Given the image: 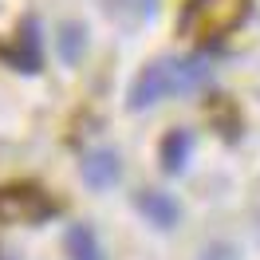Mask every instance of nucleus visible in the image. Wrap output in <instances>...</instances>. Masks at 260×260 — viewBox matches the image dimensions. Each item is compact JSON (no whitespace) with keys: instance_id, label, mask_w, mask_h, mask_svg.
<instances>
[{"instance_id":"20e7f679","label":"nucleus","mask_w":260,"mask_h":260,"mask_svg":"<svg viewBox=\"0 0 260 260\" xmlns=\"http://www.w3.org/2000/svg\"><path fill=\"white\" fill-rule=\"evenodd\" d=\"M138 209L146 213L158 229H174V225H178V217H181L178 201H174L170 193H154V189H142V193H138Z\"/></svg>"},{"instance_id":"7ed1b4c3","label":"nucleus","mask_w":260,"mask_h":260,"mask_svg":"<svg viewBox=\"0 0 260 260\" xmlns=\"http://www.w3.org/2000/svg\"><path fill=\"white\" fill-rule=\"evenodd\" d=\"M59 213V201L36 181L0 185V221L4 225H44Z\"/></svg>"},{"instance_id":"423d86ee","label":"nucleus","mask_w":260,"mask_h":260,"mask_svg":"<svg viewBox=\"0 0 260 260\" xmlns=\"http://www.w3.org/2000/svg\"><path fill=\"white\" fill-rule=\"evenodd\" d=\"M189 146H193V138L185 134V130H170L162 138V166L166 174H181V166L189 158Z\"/></svg>"},{"instance_id":"6e6552de","label":"nucleus","mask_w":260,"mask_h":260,"mask_svg":"<svg viewBox=\"0 0 260 260\" xmlns=\"http://www.w3.org/2000/svg\"><path fill=\"white\" fill-rule=\"evenodd\" d=\"M79 51V28H67V59H75Z\"/></svg>"},{"instance_id":"f03ea898","label":"nucleus","mask_w":260,"mask_h":260,"mask_svg":"<svg viewBox=\"0 0 260 260\" xmlns=\"http://www.w3.org/2000/svg\"><path fill=\"white\" fill-rule=\"evenodd\" d=\"M252 12V0H185L178 16V32L193 44H213L237 32Z\"/></svg>"},{"instance_id":"39448f33","label":"nucleus","mask_w":260,"mask_h":260,"mask_svg":"<svg viewBox=\"0 0 260 260\" xmlns=\"http://www.w3.org/2000/svg\"><path fill=\"white\" fill-rule=\"evenodd\" d=\"M83 181L91 185V189H107L118 181V158H114L111 150H99L91 154L87 162H83Z\"/></svg>"},{"instance_id":"0eeeda50","label":"nucleus","mask_w":260,"mask_h":260,"mask_svg":"<svg viewBox=\"0 0 260 260\" xmlns=\"http://www.w3.org/2000/svg\"><path fill=\"white\" fill-rule=\"evenodd\" d=\"M67 256H71V260H103V252H99V241L91 237V229L75 225L71 233H67Z\"/></svg>"},{"instance_id":"f257e3e1","label":"nucleus","mask_w":260,"mask_h":260,"mask_svg":"<svg viewBox=\"0 0 260 260\" xmlns=\"http://www.w3.org/2000/svg\"><path fill=\"white\" fill-rule=\"evenodd\" d=\"M209 79H213V67L201 55H189V59H178V55L154 59V63L142 67V75L130 87V111H146V107H154V103H162L170 95H189L197 87H205Z\"/></svg>"}]
</instances>
